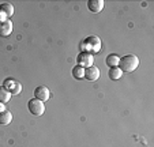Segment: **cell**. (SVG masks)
Wrapping results in <instances>:
<instances>
[{"instance_id":"8fae6325","label":"cell","mask_w":154,"mask_h":147,"mask_svg":"<svg viewBox=\"0 0 154 147\" xmlns=\"http://www.w3.org/2000/svg\"><path fill=\"white\" fill-rule=\"evenodd\" d=\"M11 121H12V115L7 109L0 113V125H8Z\"/></svg>"},{"instance_id":"7a4b0ae2","label":"cell","mask_w":154,"mask_h":147,"mask_svg":"<svg viewBox=\"0 0 154 147\" xmlns=\"http://www.w3.org/2000/svg\"><path fill=\"white\" fill-rule=\"evenodd\" d=\"M81 49L82 52H100L101 51V40L96 35H89L81 42Z\"/></svg>"},{"instance_id":"9a60e30c","label":"cell","mask_w":154,"mask_h":147,"mask_svg":"<svg viewBox=\"0 0 154 147\" xmlns=\"http://www.w3.org/2000/svg\"><path fill=\"white\" fill-rule=\"evenodd\" d=\"M72 76H74L75 79H82V78H85V68L76 64V66L72 68Z\"/></svg>"},{"instance_id":"4fadbf2b","label":"cell","mask_w":154,"mask_h":147,"mask_svg":"<svg viewBox=\"0 0 154 147\" xmlns=\"http://www.w3.org/2000/svg\"><path fill=\"white\" fill-rule=\"evenodd\" d=\"M11 93L8 91L7 89H4L3 86H0V102L2 104H6V102L10 101V98H11Z\"/></svg>"},{"instance_id":"6da1fadb","label":"cell","mask_w":154,"mask_h":147,"mask_svg":"<svg viewBox=\"0 0 154 147\" xmlns=\"http://www.w3.org/2000/svg\"><path fill=\"white\" fill-rule=\"evenodd\" d=\"M139 66V59L135 55H125L119 60V68L123 72H132Z\"/></svg>"},{"instance_id":"5b68a950","label":"cell","mask_w":154,"mask_h":147,"mask_svg":"<svg viewBox=\"0 0 154 147\" xmlns=\"http://www.w3.org/2000/svg\"><path fill=\"white\" fill-rule=\"evenodd\" d=\"M3 87H4V89H7L10 93H11V94H14V95L19 94V93L22 91V84H20L19 82H17L15 79H11V78H8V79H6V81H4Z\"/></svg>"},{"instance_id":"5bb4252c","label":"cell","mask_w":154,"mask_h":147,"mask_svg":"<svg viewBox=\"0 0 154 147\" xmlns=\"http://www.w3.org/2000/svg\"><path fill=\"white\" fill-rule=\"evenodd\" d=\"M119 60H120V57L117 55H109L106 57V66L109 67V68H112V67H117L119 66Z\"/></svg>"},{"instance_id":"9c48e42d","label":"cell","mask_w":154,"mask_h":147,"mask_svg":"<svg viewBox=\"0 0 154 147\" xmlns=\"http://www.w3.org/2000/svg\"><path fill=\"white\" fill-rule=\"evenodd\" d=\"M85 78L90 82H96L100 78V69L94 66L85 68Z\"/></svg>"},{"instance_id":"277c9868","label":"cell","mask_w":154,"mask_h":147,"mask_svg":"<svg viewBox=\"0 0 154 147\" xmlns=\"http://www.w3.org/2000/svg\"><path fill=\"white\" fill-rule=\"evenodd\" d=\"M78 60V66L83 67V68H87V67H91L93 66V61H94V57L90 52H81L76 57Z\"/></svg>"},{"instance_id":"2e32d148","label":"cell","mask_w":154,"mask_h":147,"mask_svg":"<svg viewBox=\"0 0 154 147\" xmlns=\"http://www.w3.org/2000/svg\"><path fill=\"white\" fill-rule=\"evenodd\" d=\"M4 110H6V105H4V104H2V102H0V113H2V112H4Z\"/></svg>"},{"instance_id":"3957f363","label":"cell","mask_w":154,"mask_h":147,"mask_svg":"<svg viewBox=\"0 0 154 147\" xmlns=\"http://www.w3.org/2000/svg\"><path fill=\"white\" fill-rule=\"evenodd\" d=\"M27 108H29V112L34 116H41L45 113V104L41 102L37 98H32L29 102H27Z\"/></svg>"},{"instance_id":"7c38bea8","label":"cell","mask_w":154,"mask_h":147,"mask_svg":"<svg viewBox=\"0 0 154 147\" xmlns=\"http://www.w3.org/2000/svg\"><path fill=\"white\" fill-rule=\"evenodd\" d=\"M109 78L112 79V81H117V79L122 78L123 75V71L119 68V67H112V68H109Z\"/></svg>"},{"instance_id":"30bf717a","label":"cell","mask_w":154,"mask_h":147,"mask_svg":"<svg viewBox=\"0 0 154 147\" xmlns=\"http://www.w3.org/2000/svg\"><path fill=\"white\" fill-rule=\"evenodd\" d=\"M87 7H89V10L91 12L97 14V12L102 11V8H104V0H89Z\"/></svg>"},{"instance_id":"52a82bcc","label":"cell","mask_w":154,"mask_h":147,"mask_svg":"<svg viewBox=\"0 0 154 147\" xmlns=\"http://www.w3.org/2000/svg\"><path fill=\"white\" fill-rule=\"evenodd\" d=\"M51 97V93H49V89L45 86H38L34 89V98L40 100L41 102H47Z\"/></svg>"},{"instance_id":"ba28073f","label":"cell","mask_w":154,"mask_h":147,"mask_svg":"<svg viewBox=\"0 0 154 147\" xmlns=\"http://www.w3.org/2000/svg\"><path fill=\"white\" fill-rule=\"evenodd\" d=\"M12 20L11 19H4L0 20V37H8L12 33Z\"/></svg>"},{"instance_id":"8992f818","label":"cell","mask_w":154,"mask_h":147,"mask_svg":"<svg viewBox=\"0 0 154 147\" xmlns=\"http://www.w3.org/2000/svg\"><path fill=\"white\" fill-rule=\"evenodd\" d=\"M14 15V6L11 3H2L0 4V20L10 19Z\"/></svg>"}]
</instances>
